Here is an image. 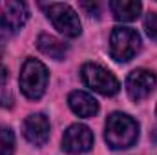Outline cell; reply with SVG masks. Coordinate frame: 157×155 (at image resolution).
Returning a JSON list of instances; mask_svg holds the SVG:
<instances>
[{"label":"cell","instance_id":"4","mask_svg":"<svg viewBox=\"0 0 157 155\" xmlns=\"http://www.w3.org/2000/svg\"><path fill=\"white\" fill-rule=\"evenodd\" d=\"M80 77H82V82L90 89H93L101 95H106V97L115 95L119 91V88H121L119 80L115 78V75L112 71H108L106 68H102L99 64H93V62H88V64L82 66Z\"/></svg>","mask_w":157,"mask_h":155},{"label":"cell","instance_id":"13","mask_svg":"<svg viewBox=\"0 0 157 155\" xmlns=\"http://www.w3.org/2000/svg\"><path fill=\"white\" fill-rule=\"evenodd\" d=\"M15 133L9 126H0V155H13Z\"/></svg>","mask_w":157,"mask_h":155},{"label":"cell","instance_id":"16","mask_svg":"<svg viewBox=\"0 0 157 155\" xmlns=\"http://www.w3.org/2000/svg\"><path fill=\"white\" fill-rule=\"evenodd\" d=\"M0 106H7V108H11V106H13V97H11V95H7V97L0 95Z\"/></svg>","mask_w":157,"mask_h":155},{"label":"cell","instance_id":"14","mask_svg":"<svg viewBox=\"0 0 157 155\" xmlns=\"http://www.w3.org/2000/svg\"><path fill=\"white\" fill-rule=\"evenodd\" d=\"M144 29L148 37L157 42V11H150L144 18Z\"/></svg>","mask_w":157,"mask_h":155},{"label":"cell","instance_id":"2","mask_svg":"<svg viewBox=\"0 0 157 155\" xmlns=\"http://www.w3.org/2000/svg\"><path fill=\"white\" fill-rule=\"evenodd\" d=\"M20 89L22 93L31 99V100H37L40 99L44 93H46V88H48V80H49V73H48V68L37 60V59H28L22 66V71H20Z\"/></svg>","mask_w":157,"mask_h":155},{"label":"cell","instance_id":"7","mask_svg":"<svg viewBox=\"0 0 157 155\" xmlns=\"http://www.w3.org/2000/svg\"><path fill=\"white\" fill-rule=\"evenodd\" d=\"M93 146V133L84 124H71L62 137V150L66 153L80 155L90 152Z\"/></svg>","mask_w":157,"mask_h":155},{"label":"cell","instance_id":"17","mask_svg":"<svg viewBox=\"0 0 157 155\" xmlns=\"http://www.w3.org/2000/svg\"><path fill=\"white\" fill-rule=\"evenodd\" d=\"M82 7H84V9H88V11H90V15H93V11H97V9H99V6H97V4H82Z\"/></svg>","mask_w":157,"mask_h":155},{"label":"cell","instance_id":"5","mask_svg":"<svg viewBox=\"0 0 157 155\" xmlns=\"http://www.w3.org/2000/svg\"><path fill=\"white\" fill-rule=\"evenodd\" d=\"M48 13V18L51 20L53 28L62 33L64 37L75 39L80 35V20H78L77 13L68 6V4H60V2H51L42 6Z\"/></svg>","mask_w":157,"mask_h":155},{"label":"cell","instance_id":"6","mask_svg":"<svg viewBox=\"0 0 157 155\" xmlns=\"http://www.w3.org/2000/svg\"><path fill=\"white\" fill-rule=\"evenodd\" d=\"M29 18L28 6L24 2H6L0 15V39L17 33Z\"/></svg>","mask_w":157,"mask_h":155},{"label":"cell","instance_id":"11","mask_svg":"<svg viewBox=\"0 0 157 155\" xmlns=\"http://www.w3.org/2000/svg\"><path fill=\"white\" fill-rule=\"evenodd\" d=\"M141 7H143L141 2H135V0H112L110 2V9L119 22L135 20L141 13Z\"/></svg>","mask_w":157,"mask_h":155},{"label":"cell","instance_id":"15","mask_svg":"<svg viewBox=\"0 0 157 155\" xmlns=\"http://www.w3.org/2000/svg\"><path fill=\"white\" fill-rule=\"evenodd\" d=\"M6 80H7V68L4 64H0V88L6 84Z\"/></svg>","mask_w":157,"mask_h":155},{"label":"cell","instance_id":"3","mask_svg":"<svg viewBox=\"0 0 157 155\" xmlns=\"http://www.w3.org/2000/svg\"><path fill=\"white\" fill-rule=\"evenodd\" d=\"M139 49H141V37L135 29L124 26L113 28L110 37V53L117 62L132 60Z\"/></svg>","mask_w":157,"mask_h":155},{"label":"cell","instance_id":"9","mask_svg":"<svg viewBox=\"0 0 157 155\" xmlns=\"http://www.w3.org/2000/svg\"><path fill=\"white\" fill-rule=\"evenodd\" d=\"M22 131H24V137L31 144L42 146L49 139V120L44 113H31L26 117L22 124Z\"/></svg>","mask_w":157,"mask_h":155},{"label":"cell","instance_id":"12","mask_svg":"<svg viewBox=\"0 0 157 155\" xmlns=\"http://www.w3.org/2000/svg\"><path fill=\"white\" fill-rule=\"evenodd\" d=\"M37 46H39V49L44 55H48V57H51L55 60H62L66 57V53H68V46L62 40H59L53 35H46V33L39 37Z\"/></svg>","mask_w":157,"mask_h":155},{"label":"cell","instance_id":"1","mask_svg":"<svg viewBox=\"0 0 157 155\" xmlns=\"http://www.w3.org/2000/svg\"><path fill=\"white\" fill-rule=\"evenodd\" d=\"M104 139L112 150L132 148L139 139V124L130 115L115 112L106 119Z\"/></svg>","mask_w":157,"mask_h":155},{"label":"cell","instance_id":"8","mask_svg":"<svg viewBox=\"0 0 157 155\" xmlns=\"http://www.w3.org/2000/svg\"><path fill=\"white\" fill-rule=\"evenodd\" d=\"M157 86V75L150 70H133L128 78H126V91L130 95L132 100L139 102L143 99H146Z\"/></svg>","mask_w":157,"mask_h":155},{"label":"cell","instance_id":"10","mask_svg":"<svg viewBox=\"0 0 157 155\" xmlns=\"http://www.w3.org/2000/svg\"><path fill=\"white\" fill-rule=\"evenodd\" d=\"M68 104H70V108H71V112L75 115L84 117V119H90V117L97 115V112H99L97 100L90 93H84V91H73V93H70Z\"/></svg>","mask_w":157,"mask_h":155}]
</instances>
